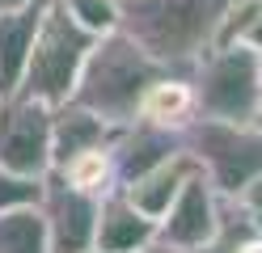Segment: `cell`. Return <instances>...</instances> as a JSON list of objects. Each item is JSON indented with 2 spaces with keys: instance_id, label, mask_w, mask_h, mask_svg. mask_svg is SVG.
<instances>
[{
  "instance_id": "obj_1",
  "label": "cell",
  "mask_w": 262,
  "mask_h": 253,
  "mask_svg": "<svg viewBox=\"0 0 262 253\" xmlns=\"http://www.w3.org/2000/svg\"><path fill=\"white\" fill-rule=\"evenodd\" d=\"M228 0H119V30L157 63L190 72L207 47H216Z\"/></svg>"
},
{
  "instance_id": "obj_2",
  "label": "cell",
  "mask_w": 262,
  "mask_h": 253,
  "mask_svg": "<svg viewBox=\"0 0 262 253\" xmlns=\"http://www.w3.org/2000/svg\"><path fill=\"white\" fill-rule=\"evenodd\" d=\"M161 72H173V67L157 63L148 51L136 47L123 30H110L102 38H93L68 101H80L85 110L102 114L114 127H127L131 118H136V110H140L144 89H148Z\"/></svg>"
},
{
  "instance_id": "obj_3",
  "label": "cell",
  "mask_w": 262,
  "mask_h": 253,
  "mask_svg": "<svg viewBox=\"0 0 262 253\" xmlns=\"http://www.w3.org/2000/svg\"><path fill=\"white\" fill-rule=\"evenodd\" d=\"M93 47V34L80 30L55 0H47V13L38 21V34L30 42V55L17 80V97H34L42 106H63L76 89V76L85 67V55Z\"/></svg>"
},
{
  "instance_id": "obj_4",
  "label": "cell",
  "mask_w": 262,
  "mask_h": 253,
  "mask_svg": "<svg viewBox=\"0 0 262 253\" xmlns=\"http://www.w3.org/2000/svg\"><path fill=\"white\" fill-rule=\"evenodd\" d=\"M194 114L224 118V123H250V114L262 97L258 84V51L241 42L207 47L190 67Z\"/></svg>"
},
{
  "instance_id": "obj_5",
  "label": "cell",
  "mask_w": 262,
  "mask_h": 253,
  "mask_svg": "<svg viewBox=\"0 0 262 253\" xmlns=\"http://www.w3.org/2000/svg\"><path fill=\"white\" fill-rule=\"evenodd\" d=\"M182 140L216 194H237L254 173H262V131H254L250 123L194 114L182 127Z\"/></svg>"
},
{
  "instance_id": "obj_6",
  "label": "cell",
  "mask_w": 262,
  "mask_h": 253,
  "mask_svg": "<svg viewBox=\"0 0 262 253\" xmlns=\"http://www.w3.org/2000/svg\"><path fill=\"white\" fill-rule=\"evenodd\" d=\"M0 169L26 177L51 173V106L34 97H0Z\"/></svg>"
},
{
  "instance_id": "obj_7",
  "label": "cell",
  "mask_w": 262,
  "mask_h": 253,
  "mask_svg": "<svg viewBox=\"0 0 262 253\" xmlns=\"http://www.w3.org/2000/svg\"><path fill=\"white\" fill-rule=\"evenodd\" d=\"M97 202H102V194L76 190V186L47 173L38 211L47 219V245H51V253H85V249H93Z\"/></svg>"
},
{
  "instance_id": "obj_8",
  "label": "cell",
  "mask_w": 262,
  "mask_h": 253,
  "mask_svg": "<svg viewBox=\"0 0 262 253\" xmlns=\"http://www.w3.org/2000/svg\"><path fill=\"white\" fill-rule=\"evenodd\" d=\"M220 228V194L211 190V181L194 169V173L182 181V190L173 194V202L165 207V215L157 219V241L169 249H199L207 245Z\"/></svg>"
},
{
  "instance_id": "obj_9",
  "label": "cell",
  "mask_w": 262,
  "mask_h": 253,
  "mask_svg": "<svg viewBox=\"0 0 262 253\" xmlns=\"http://www.w3.org/2000/svg\"><path fill=\"white\" fill-rule=\"evenodd\" d=\"M186 148L182 131L178 127H161V123H148V118H131L127 127L114 131L110 140V165H114V190L131 186L136 177H144L148 169H157L161 160L178 156Z\"/></svg>"
},
{
  "instance_id": "obj_10",
  "label": "cell",
  "mask_w": 262,
  "mask_h": 253,
  "mask_svg": "<svg viewBox=\"0 0 262 253\" xmlns=\"http://www.w3.org/2000/svg\"><path fill=\"white\" fill-rule=\"evenodd\" d=\"M152 241H157V219H148L123 190H106L102 202H97L93 249H102V253H140Z\"/></svg>"
},
{
  "instance_id": "obj_11",
  "label": "cell",
  "mask_w": 262,
  "mask_h": 253,
  "mask_svg": "<svg viewBox=\"0 0 262 253\" xmlns=\"http://www.w3.org/2000/svg\"><path fill=\"white\" fill-rule=\"evenodd\" d=\"M114 123H106L102 114L85 110L80 101H63V106L51 110V169L63 165L68 156L85 148H106L114 140Z\"/></svg>"
},
{
  "instance_id": "obj_12",
  "label": "cell",
  "mask_w": 262,
  "mask_h": 253,
  "mask_svg": "<svg viewBox=\"0 0 262 253\" xmlns=\"http://www.w3.org/2000/svg\"><path fill=\"white\" fill-rule=\"evenodd\" d=\"M42 13H47V0H30V5H21V9H5L0 13V97H9L13 89H17Z\"/></svg>"
},
{
  "instance_id": "obj_13",
  "label": "cell",
  "mask_w": 262,
  "mask_h": 253,
  "mask_svg": "<svg viewBox=\"0 0 262 253\" xmlns=\"http://www.w3.org/2000/svg\"><path fill=\"white\" fill-rule=\"evenodd\" d=\"M194 169H199V165H194V156L182 148L178 156L161 160V165H157V169H148L144 177H136L131 186H123V194L136 202V207L148 215V219H161V215H165V207L173 202V194L182 190V181L194 173Z\"/></svg>"
},
{
  "instance_id": "obj_14",
  "label": "cell",
  "mask_w": 262,
  "mask_h": 253,
  "mask_svg": "<svg viewBox=\"0 0 262 253\" xmlns=\"http://www.w3.org/2000/svg\"><path fill=\"white\" fill-rule=\"evenodd\" d=\"M136 118H148L161 127H178L182 131L194 118V89H190V72H161L140 97Z\"/></svg>"
},
{
  "instance_id": "obj_15",
  "label": "cell",
  "mask_w": 262,
  "mask_h": 253,
  "mask_svg": "<svg viewBox=\"0 0 262 253\" xmlns=\"http://www.w3.org/2000/svg\"><path fill=\"white\" fill-rule=\"evenodd\" d=\"M51 177L76 186V190H89V194H106V190H114L110 144H106V148H85V152H76V156H68L63 165L51 169Z\"/></svg>"
},
{
  "instance_id": "obj_16",
  "label": "cell",
  "mask_w": 262,
  "mask_h": 253,
  "mask_svg": "<svg viewBox=\"0 0 262 253\" xmlns=\"http://www.w3.org/2000/svg\"><path fill=\"white\" fill-rule=\"evenodd\" d=\"M0 253H51L47 245V219L34 207L0 211Z\"/></svg>"
},
{
  "instance_id": "obj_17",
  "label": "cell",
  "mask_w": 262,
  "mask_h": 253,
  "mask_svg": "<svg viewBox=\"0 0 262 253\" xmlns=\"http://www.w3.org/2000/svg\"><path fill=\"white\" fill-rule=\"evenodd\" d=\"M55 5L68 13L80 30H89L93 38L119 30V0H55Z\"/></svg>"
},
{
  "instance_id": "obj_18",
  "label": "cell",
  "mask_w": 262,
  "mask_h": 253,
  "mask_svg": "<svg viewBox=\"0 0 262 253\" xmlns=\"http://www.w3.org/2000/svg\"><path fill=\"white\" fill-rule=\"evenodd\" d=\"M42 181L47 177H26V173H9V169H0V211L34 207V202L42 198Z\"/></svg>"
},
{
  "instance_id": "obj_19",
  "label": "cell",
  "mask_w": 262,
  "mask_h": 253,
  "mask_svg": "<svg viewBox=\"0 0 262 253\" xmlns=\"http://www.w3.org/2000/svg\"><path fill=\"white\" fill-rule=\"evenodd\" d=\"M228 198H233V202H237V207H241L245 215H254V211H262V173H254V177L245 181V186H241L237 194H228Z\"/></svg>"
},
{
  "instance_id": "obj_20",
  "label": "cell",
  "mask_w": 262,
  "mask_h": 253,
  "mask_svg": "<svg viewBox=\"0 0 262 253\" xmlns=\"http://www.w3.org/2000/svg\"><path fill=\"white\" fill-rule=\"evenodd\" d=\"M233 42H241V47H250V51H262V9H258V13L250 17V21L241 26V34H237Z\"/></svg>"
},
{
  "instance_id": "obj_21",
  "label": "cell",
  "mask_w": 262,
  "mask_h": 253,
  "mask_svg": "<svg viewBox=\"0 0 262 253\" xmlns=\"http://www.w3.org/2000/svg\"><path fill=\"white\" fill-rule=\"evenodd\" d=\"M233 253H262V236H258V232H250V236H241Z\"/></svg>"
},
{
  "instance_id": "obj_22",
  "label": "cell",
  "mask_w": 262,
  "mask_h": 253,
  "mask_svg": "<svg viewBox=\"0 0 262 253\" xmlns=\"http://www.w3.org/2000/svg\"><path fill=\"white\" fill-rule=\"evenodd\" d=\"M140 253H182V249H169V245H161V241H152V245H144Z\"/></svg>"
},
{
  "instance_id": "obj_23",
  "label": "cell",
  "mask_w": 262,
  "mask_h": 253,
  "mask_svg": "<svg viewBox=\"0 0 262 253\" xmlns=\"http://www.w3.org/2000/svg\"><path fill=\"white\" fill-rule=\"evenodd\" d=\"M250 127L262 131V97H258V106H254V114H250Z\"/></svg>"
},
{
  "instance_id": "obj_24",
  "label": "cell",
  "mask_w": 262,
  "mask_h": 253,
  "mask_svg": "<svg viewBox=\"0 0 262 253\" xmlns=\"http://www.w3.org/2000/svg\"><path fill=\"white\" fill-rule=\"evenodd\" d=\"M21 5H30V0H0V13L5 9H21Z\"/></svg>"
},
{
  "instance_id": "obj_25",
  "label": "cell",
  "mask_w": 262,
  "mask_h": 253,
  "mask_svg": "<svg viewBox=\"0 0 262 253\" xmlns=\"http://www.w3.org/2000/svg\"><path fill=\"white\" fill-rule=\"evenodd\" d=\"M250 228H254V232L262 236V211H254V215H250Z\"/></svg>"
},
{
  "instance_id": "obj_26",
  "label": "cell",
  "mask_w": 262,
  "mask_h": 253,
  "mask_svg": "<svg viewBox=\"0 0 262 253\" xmlns=\"http://www.w3.org/2000/svg\"><path fill=\"white\" fill-rule=\"evenodd\" d=\"M258 84H262V51H258Z\"/></svg>"
},
{
  "instance_id": "obj_27",
  "label": "cell",
  "mask_w": 262,
  "mask_h": 253,
  "mask_svg": "<svg viewBox=\"0 0 262 253\" xmlns=\"http://www.w3.org/2000/svg\"><path fill=\"white\" fill-rule=\"evenodd\" d=\"M85 253H102V249H85Z\"/></svg>"
}]
</instances>
